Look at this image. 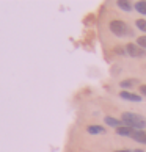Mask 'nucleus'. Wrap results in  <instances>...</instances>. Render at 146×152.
<instances>
[{
    "instance_id": "1",
    "label": "nucleus",
    "mask_w": 146,
    "mask_h": 152,
    "mask_svg": "<svg viewBox=\"0 0 146 152\" xmlns=\"http://www.w3.org/2000/svg\"><path fill=\"white\" fill-rule=\"evenodd\" d=\"M121 121L126 124L127 127H132L135 130H143L146 127V119L143 116H140L137 113H123Z\"/></svg>"
},
{
    "instance_id": "2",
    "label": "nucleus",
    "mask_w": 146,
    "mask_h": 152,
    "mask_svg": "<svg viewBox=\"0 0 146 152\" xmlns=\"http://www.w3.org/2000/svg\"><path fill=\"white\" fill-rule=\"evenodd\" d=\"M110 31L113 33V35H116V36L132 35V28L123 20H112L110 22Z\"/></svg>"
},
{
    "instance_id": "3",
    "label": "nucleus",
    "mask_w": 146,
    "mask_h": 152,
    "mask_svg": "<svg viewBox=\"0 0 146 152\" xmlns=\"http://www.w3.org/2000/svg\"><path fill=\"white\" fill-rule=\"evenodd\" d=\"M126 52L129 53V57H132V58H145L146 57V50L142 49L138 44H127Z\"/></svg>"
},
{
    "instance_id": "4",
    "label": "nucleus",
    "mask_w": 146,
    "mask_h": 152,
    "mask_svg": "<svg viewBox=\"0 0 146 152\" xmlns=\"http://www.w3.org/2000/svg\"><path fill=\"white\" fill-rule=\"evenodd\" d=\"M116 133L121 135V137H131V138H132V135L135 133V129L127 127V126H121V127L116 129Z\"/></svg>"
},
{
    "instance_id": "5",
    "label": "nucleus",
    "mask_w": 146,
    "mask_h": 152,
    "mask_svg": "<svg viewBox=\"0 0 146 152\" xmlns=\"http://www.w3.org/2000/svg\"><path fill=\"white\" fill-rule=\"evenodd\" d=\"M120 96L124 100H132V102H140L142 100V96H137V94L129 93V91H123V93H120Z\"/></svg>"
},
{
    "instance_id": "6",
    "label": "nucleus",
    "mask_w": 146,
    "mask_h": 152,
    "mask_svg": "<svg viewBox=\"0 0 146 152\" xmlns=\"http://www.w3.org/2000/svg\"><path fill=\"white\" fill-rule=\"evenodd\" d=\"M132 138L138 143H145L146 144V132L145 130H135V133L132 135Z\"/></svg>"
},
{
    "instance_id": "7",
    "label": "nucleus",
    "mask_w": 146,
    "mask_h": 152,
    "mask_svg": "<svg viewBox=\"0 0 146 152\" xmlns=\"http://www.w3.org/2000/svg\"><path fill=\"white\" fill-rule=\"evenodd\" d=\"M138 83H140V82L137 80V78H127V80H123L120 85H121L123 88H134V86H137Z\"/></svg>"
},
{
    "instance_id": "8",
    "label": "nucleus",
    "mask_w": 146,
    "mask_h": 152,
    "mask_svg": "<svg viewBox=\"0 0 146 152\" xmlns=\"http://www.w3.org/2000/svg\"><path fill=\"white\" fill-rule=\"evenodd\" d=\"M87 132L91 133V135H101V133H105V129L101 127V126H90L87 129Z\"/></svg>"
},
{
    "instance_id": "9",
    "label": "nucleus",
    "mask_w": 146,
    "mask_h": 152,
    "mask_svg": "<svg viewBox=\"0 0 146 152\" xmlns=\"http://www.w3.org/2000/svg\"><path fill=\"white\" fill-rule=\"evenodd\" d=\"M104 121L107 122V126H112V127H115V129L121 127V124H123V121H118V119H115V118H110V116H105Z\"/></svg>"
},
{
    "instance_id": "10",
    "label": "nucleus",
    "mask_w": 146,
    "mask_h": 152,
    "mask_svg": "<svg viewBox=\"0 0 146 152\" xmlns=\"http://www.w3.org/2000/svg\"><path fill=\"white\" fill-rule=\"evenodd\" d=\"M116 5H118L121 10H124V11H131V10H132V3H131V2H126V0H118Z\"/></svg>"
},
{
    "instance_id": "11",
    "label": "nucleus",
    "mask_w": 146,
    "mask_h": 152,
    "mask_svg": "<svg viewBox=\"0 0 146 152\" xmlns=\"http://www.w3.org/2000/svg\"><path fill=\"white\" fill-rule=\"evenodd\" d=\"M135 10L140 14H146V2H137L135 3Z\"/></svg>"
},
{
    "instance_id": "12",
    "label": "nucleus",
    "mask_w": 146,
    "mask_h": 152,
    "mask_svg": "<svg viewBox=\"0 0 146 152\" xmlns=\"http://www.w3.org/2000/svg\"><path fill=\"white\" fill-rule=\"evenodd\" d=\"M137 27H138V28L142 30V31H145V33H146V20L138 19V20H137Z\"/></svg>"
},
{
    "instance_id": "13",
    "label": "nucleus",
    "mask_w": 146,
    "mask_h": 152,
    "mask_svg": "<svg viewBox=\"0 0 146 152\" xmlns=\"http://www.w3.org/2000/svg\"><path fill=\"white\" fill-rule=\"evenodd\" d=\"M137 44H138V46L142 47V49L146 50V36H140V38L137 39Z\"/></svg>"
},
{
    "instance_id": "14",
    "label": "nucleus",
    "mask_w": 146,
    "mask_h": 152,
    "mask_svg": "<svg viewBox=\"0 0 146 152\" xmlns=\"http://www.w3.org/2000/svg\"><path fill=\"white\" fill-rule=\"evenodd\" d=\"M140 93H142L143 96H146V85H142V86H140Z\"/></svg>"
}]
</instances>
